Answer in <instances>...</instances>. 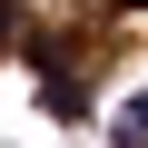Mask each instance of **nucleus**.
<instances>
[{
	"label": "nucleus",
	"instance_id": "f257e3e1",
	"mask_svg": "<svg viewBox=\"0 0 148 148\" xmlns=\"http://www.w3.org/2000/svg\"><path fill=\"white\" fill-rule=\"evenodd\" d=\"M119 148H148V89H138V99L119 109Z\"/></svg>",
	"mask_w": 148,
	"mask_h": 148
},
{
	"label": "nucleus",
	"instance_id": "f03ea898",
	"mask_svg": "<svg viewBox=\"0 0 148 148\" xmlns=\"http://www.w3.org/2000/svg\"><path fill=\"white\" fill-rule=\"evenodd\" d=\"M128 10H148V0H128Z\"/></svg>",
	"mask_w": 148,
	"mask_h": 148
}]
</instances>
